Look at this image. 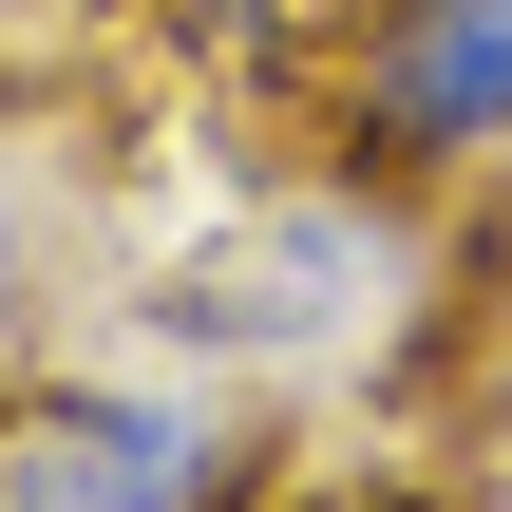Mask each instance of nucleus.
Returning <instances> with one entry per match:
<instances>
[{
    "label": "nucleus",
    "instance_id": "nucleus-1",
    "mask_svg": "<svg viewBox=\"0 0 512 512\" xmlns=\"http://www.w3.org/2000/svg\"><path fill=\"white\" fill-rule=\"evenodd\" d=\"M266 418L228 380H38L0 418V512H247Z\"/></svg>",
    "mask_w": 512,
    "mask_h": 512
},
{
    "label": "nucleus",
    "instance_id": "nucleus-2",
    "mask_svg": "<svg viewBox=\"0 0 512 512\" xmlns=\"http://www.w3.org/2000/svg\"><path fill=\"white\" fill-rule=\"evenodd\" d=\"M342 152L380 190L494 171L512 152V0H380L361 57H342Z\"/></svg>",
    "mask_w": 512,
    "mask_h": 512
},
{
    "label": "nucleus",
    "instance_id": "nucleus-3",
    "mask_svg": "<svg viewBox=\"0 0 512 512\" xmlns=\"http://www.w3.org/2000/svg\"><path fill=\"white\" fill-rule=\"evenodd\" d=\"M38 19H57V0H0V38H38Z\"/></svg>",
    "mask_w": 512,
    "mask_h": 512
}]
</instances>
